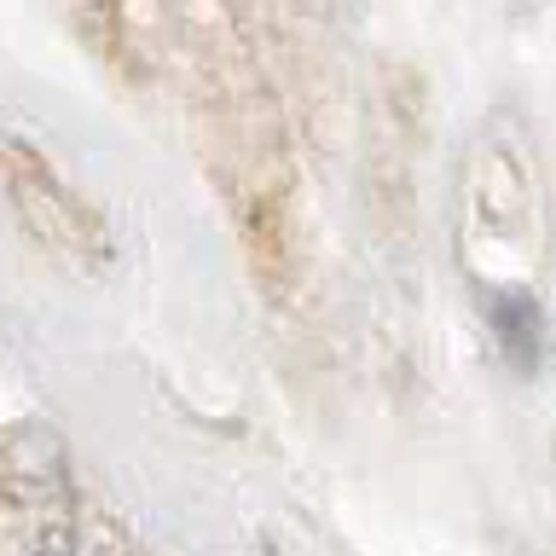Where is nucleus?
<instances>
[{
	"instance_id": "obj_3",
	"label": "nucleus",
	"mask_w": 556,
	"mask_h": 556,
	"mask_svg": "<svg viewBox=\"0 0 556 556\" xmlns=\"http://www.w3.org/2000/svg\"><path fill=\"white\" fill-rule=\"evenodd\" d=\"M41 556H81V551H76V545H64V539H52V545H47Z\"/></svg>"
},
{
	"instance_id": "obj_1",
	"label": "nucleus",
	"mask_w": 556,
	"mask_h": 556,
	"mask_svg": "<svg viewBox=\"0 0 556 556\" xmlns=\"http://www.w3.org/2000/svg\"><path fill=\"white\" fill-rule=\"evenodd\" d=\"M0 191L12 198V208L29 220V232L52 243L59 255L93 261L99 255V226L93 215L70 198V186H59V174L41 163V151H29L24 139L0 134Z\"/></svg>"
},
{
	"instance_id": "obj_2",
	"label": "nucleus",
	"mask_w": 556,
	"mask_h": 556,
	"mask_svg": "<svg viewBox=\"0 0 556 556\" xmlns=\"http://www.w3.org/2000/svg\"><path fill=\"white\" fill-rule=\"evenodd\" d=\"M493 313H498V342L510 348L516 365H533L539 359V307L528 290H510V295H493Z\"/></svg>"
}]
</instances>
